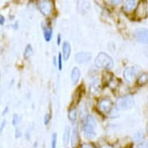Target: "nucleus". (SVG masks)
Wrapping results in <instances>:
<instances>
[{
	"instance_id": "obj_1",
	"label": "nucleus",
	"mask_w": 148,
	"mask_h": 148,
	"mask_svg": "<svg viewBox=\"0 0 148 148\" xmlns=\"http://www.w3.org/2000/svg\"><path fill=\"white\" fill-rule=\"evenodd\" d=\"M95 129H96V123L94 117L89 115L85 116V121L82 125V130L85 136L89 139L94 138L96 136Z\"/></svg>"
},
{
	"instance_id": "obj_2",
	"label": "nucleus",
	"mask_w": 148,
	"mask_h": 148,
	"mask_svg": "<svg viewBox=\"0 0 148 148\" xmlns=\"http://www.w3.org/2000/svg\"><path fill=\"white\" fill-rule=\"evenodd\" d=\"M95 65L99 68L110 69L114 66V62L108 53L100 52L95 59Z\"/></svg>"
},
{
	"instance_id": "obj_3",
	"label": "nucleus",
	"mask_w": 148,
	"mask_h": 148,
	"mask_svg": "<svg viewBox=\"0 0 148 148\" xmlns=\"http://www.w3.org/2000/svg\"><path fill=\"white\" fill-rule=\"evenodd\" d=\"M135 102L133 96L131 95H125L123 97L119 98L116 102V106L120 110L131 109L134 106Z\"/></svg>"
},
{
	"instance_id": "obj_4",
	"label": "nucleus",
	"mask_w": 148,
	"mask_h": 148,
	"mask_svg": "<svg viewBox=\"0 0 148 148\" xmlns=\"http://www.w3.org/2000/svg\"><path fill=\"white\" fill-rule=\"evenodd\" d=\"M139 71V68L137 67H128L123 71V78L127 83L134 82L136 78L137 73Z\"/></svg>"
},
{
	"instance_id": "obj_5",
	"label": "nucleus",
	"mask_w": 148,
	"mask_h": 148,
	"mask_svg": "<svg viewBox=\"0 0 148 148\" xmlns=\"http://www.w3.org/2000/svg\"><path fill=\"white\" fill-rule=\"evenodd\" d=\"M37 6L42 14L46 16H50L53 12V3L51 1H39Z\"/></svg>"
},
{
	"instance_id": "obj_6",
	"label": "nucleus",
	"mask_w": 148,
	"mask_h": 148,
	"mask_svg": "<svg viewBox=\"0 0 148 148\" xmlns=\"http://www.w3.org/2000/svg\"><path fill=\"white\" fill-rule=\"evenodd\" d=\"M112 102L111 99L104 98L99 100V102H98V108L99 109V111L102 113H108L111 111L112 108Z\"/></svg>"
},
{
	"instance_id": "obj_7",
	"label": "nucleus",
	"mask_w": 148,
	"mask_h": 148,
	"mask_svg": "<svg viewBox=\"0 0 148 148\" xmlns=\"http://www.w3.org/2000/svg\"><path fill=\"white\" fill-rule=\"evenodd\" d=\"M134 36L142 44H148V29H138L134 32Z\"/></svg>"
},
{
	"instance_id": "obj_8",
	"label": "nucleus",
	"mask_w": 148,
	"mask_h": 148,
	"mask_svg": "<svg viewBox=\"0 0 148 148\" xmlns=\"http://www.w3.org/2000/svg\"><path fill=\"white\" fill-rule=\"evenodd\" d=\"M75 59L76 62L78 64L87 63V62L91 61V59H92V54L88 53V52L82 51V52L76 53Z\"/></svg>"
},
{
	"instance_id": "obj_9",
	"label": "nucleus",
	"mask_w": 148,
	"mask_h": 148,
	"mask_svg": "<svg viewBox=\"0 0 148 148\" xmlns=\"http://www.w3.org/2000/svg\"><path fill=\"white\" fill-rule=\"evenodd\" d=\"M71 52V47L69 42L64 41L62 44V56L64 61H68Z\"/></svg>"
},
{
	"instance_id": "obj_10",
	"label": "nucleus",
	"mask_w": 148,
	"mask_h": 148,
	"mask_svg": "<svg viewBox=\"0 0 148 148\" xmlns=\"http://www.w3.org/2000/svg\"><path fill=\"white\" fill-rule=\"evenodd\" d=\"M136 5H137V1L127 0L124 2L123 10L126 12H131L136 9Z\"/></svg>"
},
{
	"instance_id": "obj_11",
	"label": "nucleus",
	"mask_w": 148,
	"mask_h": 148,
	"mask_svg": "<svg viewBox=\"0 0 148 148\" xmlns=\"http://www.w3.org/2000/svg\"><path fill=\"white\" fill-rule=\"evenodd\" d=\"M81 77V71L80 69L77 67L73 68L71 71V82L73 85H75L78 82V81L80 79Z\"/></svg>"
},
{
	"instance_id": "obj_12",
	"label": "nucleus",
	"mask_w": 148,
	"mask_h": 148,
	"mask_svg": "<svg viewBox=\"0 0 148 148\" xmlns=\"http://www.w3.org/2000/svg\"><path fill=\"white\" fill-rule=\"evenodd\" d=\"M80 140V136H79V133H78V128L75 127L72 130V134H71V145L74 147H76L79 143Z\"/></svg>"
},
{
	"instance_id": "obj_13",
	"label": "nucleus",
	"mask_w": 148,
	"mask_h": 148,
	"mask_svg": "<svg viewBox=\"0 0 148 148\" xmlns=\"http://www.w3.org/2000/svg\"><path fill=\"white\" fill-rule=\"evenodd\" d=\"M43 32H44V36L45 38V40L47 42L51 41L53 35V30L50 26H44L43 27Z\"/></svg>"
},
{
	"instance_id": "obj_14",
	"label": "nucleus",
	"mask_w": 148,
	"mask_h": 148,
	"mask_svg": "<svg viewBox=\"0 0 148 148\" xmlns=\"http://www.w3.org/2000/svg\"><path fill=\"white\" fill-rule=\"evenodd\" d=\"M34 53V50L32 48V46L30 44H27V46L25 48V51L23 52V58L24 59H29Z\"/></svg>"
},
{
	"instance_id": "obj_15",
	"label": "nucleus",
	"mask_w": 148,
	"mask_h": 148,
	"mask_svg": "<svg viewBox=\"0 0 148 148\" xmlns=\"http://www.w3.org/2000/svg\"><path fill=\"white\" fill-rule=\"evenodd\" d=\"M70 127L69 126H66L64 129V136H63V142L64 145H67L69 142L70 140Z\"/></svg>"
},
{
	"instance_id": "obj_16",
	"label": "nucleus",
	"mask_w": 148,
	"mask_h": 148,
	"mask_svg": "<svg viewBox=\"0 0 148 148\" xmlns=\"http://www.w3.org/2000/svg\"><path fill=\"white\" fill-rule=\"evenodd\" d=\"M148 82V73H143L142 74L139 78L137 79V83L138 85H145L146 83Z\"/></svg>"
},
{
	"instance_id": "obj_17",
	"label": "nucleus",
	"mask_w": 148,
	"mask_h": 148,
	"mask_svg": "<svg viewBox=\"0 0 148 148\" xmlns=\"http://www.w3.org/2000/svg\"><path fill=\"white\" fill-rule=\"evenodd\" d=\"M68 119L73 123L75 121L76 119H77V111H76V109L75 108L69 109V111H68Z\"/></svg>"
},
{
	"instance_id": "obj_18",
	"label": "nucleus",
	"mask_w": 148,
	"mask_h": 148,
	"mask_svg": "<svg viewBox=\"0 0 148 148\" xmlns=\"http://www.w3.org/2000/svg\"><path fill=\"white\" fill-rule=\"evenodd\" d=\"M99 91V81L95 80L94 81L92 84V86H91V92L95 94V93H98Z\"/></svg>"
},
{
	"instance_id": "obj_19",
	"label": "nucleus",
	"mask_w": 148,
	"mask_h": 148,
	"mask_svg": "<svg viewBox=\"0 0 148 148\" xmlns=\"http://www.w3.org/2000/svg\"><path fill=\"white\" fill-rule=\"evenodd\" d=\"M20 118L19 116V115L18 114H14L13 115V116H12V124L14 126H18V124L20 123Z\"/></svg>"
},
{
	"instance_id": "obj_20",
	"label": "nucleus",
	"mask_w": 148,
	"mask_h": 148,
	"mask_svg": "<svg viewBox=\"0 0 148 148\" xmlns=\"http://www.w3.org/2000/svg\"><path fill=\"white\" fill-rule=\"evenodd\" d=\"M57 140H58V136L56 133H53L51 138V147L56 148L57 147Z\"/></svg>"
},
{
	"instance_id": "obj_21",
	"label": "nucleus",
	"mask_w": 148,
	"mask_h": 148,
	"mask_svg": "<svg viewBox=\"0 0 148 148\" xmlns=\"http://www.w3.org/2000/svg\"><path fill=\"white\" fill-rule=\"evenodd\" d=\"M143 134H141L140 132H137L134 135V140L135 141H140L143 139Z\"/></svg>"
},
{
	"instance_id": "obj_22",
	"label": "nucleus",
	"mask_w": 148,
	"mask_h": 148,
	"mask_svg": "<svg viewBox=\"0 0 148 148\" xmlns=\"http://www.w3.org/2000/svg\"><path fill=\"white\" fill-rule=\"evenodd\" d=\"M136 148H148V142L147 141L141 142L136 146Z\"/></svg>"
},
{
	"instance_id": "obj_23",
	"label": "nucleus",
	"mask_w": 148,
	"mask_h": 148,
	"mask_svg": "<svg viewBox=\"0 0 148 148\" xmlns=\"http://www.w3.org/2000/svg\"><path fill=\"white\" fill-rule=\"evenodd\" d=\"M50 120H51V116H50V114H48V113H47V114H45V116H44V123L45 125H47V124L50 123Z\"/></svg>"
},
{
	"instance_id": "obj_24",
	"label": "nucleus",
	"mask_w": 148,
	"mask_h": 148,
	"mask_svg": "<svg viewBox=\"0 0 148 148\" xmlns=\"http://www.w3.org/2000/svg\"><path fill=\"white\" fill-rule=\"evenodd\" d=\"M58 69L61 71L62 69V56H61V53H59L58 54Z\"/></svg>"
},
{
	"instance_id": "obj_25",
	"label": "nucleus",
	"mask_w": 148,
	"mask_h": 148,
	"mask_svg": "<svg viewBox=\"0 0 148 148\" xmlns=\"http://www.w3.org/2000/svg\"><path fill=\"white\" fill-rule=\"evenodd\" d=\"M21 130H20V128H18V127H16V131H15V135H16V138H18V137H20V136H21Z\"/></svg>"
},
{
	"instance_id": "obj_26",
	"label": "nucleus",
	"mask_w": 148,
	"mask_h": 148,
	"mask_svg": "<svg viewBox=\"0 0 148 148\" xmlns=\"http://www.w3.org/2000/svg\"><path fill=\"white\" fill-rule=\"evenodd\" d=\"M80 148H94V147L91 143H83Z\"/></svg>"
},
{
	"instance_id": "obj_27",
	"label": "nucleus",
	"mask_w": 148,
	"mask_h": 148,
	"mask_svg": "<svg viewBox=\"0 0 148 148\" xmlns=\"http://www.w3.org/2000/svg\"><path fill=\"white\" fill-rule=\"evenodd\" d=\"M5 125H6V120L5 119H4L3 121V123H2V125H1V127H0V133H2L3 130V129H4V127L5 126Z\"/></svg>"
},
{
	"instance_id": "obj_28",
	"label": "nucleus",
	"mask_w": 148,
	"mask_h": 148,
	"mask_svg": "<svg viewBox=\"0 0 148 148\" xmlns=\"http://www.w3.org/2000/svg\"><path fill=\"white\" fill-rule=\"evenodd\" d=\"M5 17L2 16V15H0V25H3L5 23Z\"/></svg>"
},
{
	"instance_id": "obj_29",
	"label": "nucleus",
	"mask_w": 148,
	"mask_h": 148,
	"mask_svg": "<svg viewBox=\"0 0 148 148\" xmlns=\"http://www.w3.org/2000/svg\"><path fill=\"white\" fill-rule=\"evenodd\" d=\"M109 3H112V4H115V5H119V4H120V3H122L121 0H118V1H109Z\"/></svg>"
},
{
	"instance_id": "obj_30",
	"label": "nucleus",
	"mask_w": 148,
	"mask_h": 148,
	"mask_svg": "<svg viewBox=\"0 0 148 148\" xmlns=\"http://www.w3.org/2000/svg\"><path fill=\"white\" fill-rule=\"evenodd\" d=\"M61 44V35H58V44Z\"/></svg>"
},
{
	"instance_id": "obj_31",
	"label": "nucleus",
	"mask_w": 148,
	"mask_h": 148,
	"mask_svg": "<svg viewBox=\"0 0 148 148\" xmlns=\"http://www.w3.org/2000/svg\"><path fill=\"white\" fill-rule=\"evenodd\" d=\"M8 109H9V108H8V107H6V108L4 109V111H3V116H4V115H5V113H6V112H8Z\"/></svg>"
},
{
	"instance_id": "obj_32",
	"label": "nucleus",
	"mask_w": 148,
	"mask_h": 148,
	"mask_svg": "<svg viewBox=\"0 0 148 148\" xmlns=\"http://www.w3.org/2000/svg\"><path fill=\"white\" fill-rule=\"evenodd\" d=\"M12 27H13V28H14L15 29H18V23H15V24L13 25V26H12Z\"/></svg>"
},
{
	"instance_id": "obj_33",
	"label": "nucleus",
	"mask_w": 148,
	"mask_h": 148,
	"mask_svg": "<svg viewBox=\"0 0 148 148\" xmlns=\"http://www.w3.org/2000/svg\"><path fill=\"white\" fill-rule=\"evenodd\" d=\"M103 148H113L112 147H110V146H106V147H104Z\"/></svg>"
}]
</instances>
